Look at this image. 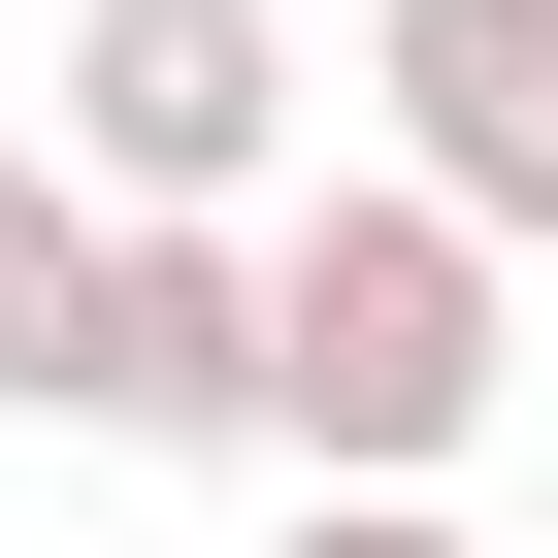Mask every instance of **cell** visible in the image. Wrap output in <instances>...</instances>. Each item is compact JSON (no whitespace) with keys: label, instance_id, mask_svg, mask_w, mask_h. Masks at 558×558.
<instances>
[{"label":"cell","instance_id":"obj_1","mask_svg":"<svg viewBox=\"0 0 558 558\" xmlns=\"http://www.w3.org/2000/svg\"><path fill=\"white\" fill-rule=\"evenodd\" d=\"M525 395V230H460L427 165L263 197V460L296 493H460Z\"/></svg>","mask_w":558,"mask_h":558},{"label":"cell","instance_id":"obj_2","mask_svg":"<svg viewBox=\"0 0 558 558\" xmlns=\"http://www.w3.org/2000/svg\"><path fill=\"white\" fill-rule=\"evenodd\" d=\"M66 197H296V0H66Z\"/></svg>","mask_w":558,"mask_h":558},{"label":"cell","instance_id":"obj_3","mask_svg":"<svg viewBox=\"0 0 558 558\" xmlns=\"http://www.w3.org/2000/svg\"><path fill=\"white\" fill-rule=\"evenodd\" d=\"M99 427L263 460V197H99Z\"/></svg>","mask_w":558,"mask_h":558},{"label":"cell","instance_id":"obj_4","mask_svg":"<svg viewBox=\"0 0 558 558\" xmlns=\"http://www.w3.org/2000/svg\"><path fill=\"white\" fill-rule=\"evenodd\" d=\"M362 99H395V165L460 230L558 263V0H362Z\"/></svg>","mask_w":558,"mask_h":558},{"label":"cell","instance_id":"obj_5","mask_svg":"<svg viewBox=\"0 0 558 558\" xmlns=\"http://www.w3.org/2000/svg\"><path fill=\"white\" fill-rule=\"evenodd\" d=\"M0 395L99 427V197H66V132H0Z\"/></svg>","mask_w":558,"mask_h":558},{"label":"cell","instance_id":"obj_6","mask_svg":"<svg viewBox=\"0 0 558 558\" xmlns=\"http://www.w3.org/2000/svg\"><path fill=\"white\" fill-rule=\"evenodd\" d=\"M263 558H493V525H460V493H296Z\"/></svg>","mask_w":558,"mask_h":558}]
</instances>
